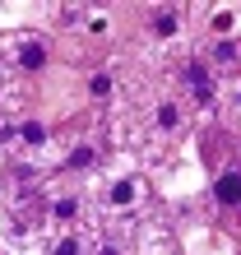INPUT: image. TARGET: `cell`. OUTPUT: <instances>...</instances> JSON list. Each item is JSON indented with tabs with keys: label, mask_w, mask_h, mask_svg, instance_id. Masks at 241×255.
<instances>
[{
	"label": "cell",
	"mask_w": 241,
	"mask_h": 255,
	"mask_svg": "<svg viewBox=\"0 0 241 255\" xmlns=\"http://www.w3.org/2000/svg\"><path fill=\"white\" fill-rule=\"evenodd\" d=\"M218 200H237V176H223V181H218Z\"/></svg>",
	"instance_id": "obj_3"
},
{
	"label": "cell",
	"mask_w": 241,
	"mask_h": 255,
	"mask_svg": "<svg viewBox=\"0 0 241 255\" xmlns=\"http://www.w3.org/2000/svg\"><path fill=\"white\" fill-rule=\"evenodd\" d=\"M190 84H195V93H200V102H209V74L200 65H190Z\"/></svg>",
	"instance_id": "obj_2"
},
{
	"label": "cell",
	"mask_w": 241,
	"mask_h": 255,
	"mask_svg": "<svg viewBox=\"0 0 241 255\" xmlns=\"http://www.w3.org/2000/svg\"><path fill=\"white\" fill-rule=\"evenodd\" d=\"M176 28V14H158V33H172Z\"/></svg>",
	"instance_id": "obj_4"
},
{
	"label": "cell",
	"mask_w": 241,
	"mask_h": 255,
	"mask_svg": "<svg viewBox=\"0 0 241 255\" xmlns=\"http://www.w3.org/2000/svg\"><path fill=\"white\" fill-rule=\"evenodd\" d=\"M19 61H23V65H28V70H37V65H42V61H47V47H42V42H28V47H23V51H19Z\"/></svg>",
	"instance_id": "obj_1"
}]
</instances>
